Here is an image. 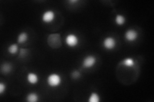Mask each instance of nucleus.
Wrapping results in <instances>:
<instances>
[{
  "instance_id": "7",
  "label": "nucleus",
  "mask_w": 154,
  "mask_h": 102,
  "mask_svg": "<svg viewBox=\"0 0 154 102\" xmlns=\"http://www.w3.org/2000/svg\"><path fill=\"white\" fill-rule=\"evenodd\" d=\"M138 33L134 29H128L125 33L124 38L128 42H134L138 38Z\"/></svg>"
},
{
  "instance_id": "6",
  "label": "nucleus",
  "mask_w": 154,
  "mask_h": 102,
  "mask_svg": "<svg viewBox=\"0 0 154 102\" xmlns=\"http://www.w3.org/2000/svg\"><path fill=\"white\" fill-rule=\"evenodd\" d=\"M55 19V13L52 10H47L42 14L41 20L45 24H50Z\"/></svg>"
},
{
  "instance_id": "18",
  "label": "nucleus",
  "mask_w": 154,
  "mask_h": 102,
  "mask_svg": "<svg viewBox=\"0 0 154 102\" xmlns=\"http://www.w3.org/2000/svg\"><path fill=\"white\" fill-rule=\"evenodd\" d=\"M28 53V50L25 49V48H21L20 51H19V56L20 57H23L26 56Z\"/></svg>"
},
{
  "instance_id": "1",
  "label": "nucleus",
  "mask_w": 154,
  "mask_h": 102,
  "mask_svg": "<svg viewBox=\"0 0 154 102\" xmlns=\"http://www.w3.org/2000/svg\"><path fill=\"white\" fill-rule=\"evenodd\" d=\"M62 82L61 76L57 73H52L47 77L46 82L48 86L52 88H55L60 86Z\"/></svg>"
},
{
  "instance_id": "12",
  "label": "nucleus",
  "mask_w": 154,
  "mask_h": 102,
  "mask_svg": "<svg viewBox=\"0 0 154 102\" xmlns=\"http://www.w3.org/2000/svg\"><path fill=\"white\" fill-rule=\"evenodd\" d=\"M26 100L28 102H37L38 101V95L34 92H31L26 95Z\"/></svg>"
},
{
  "instance_id": "9",
  "label": "nucleus",
  "mask_w": 154,
  "mask_h": 102,
  "mask_svg": "<svg viewBox=\"0 0 154 102\" xmlns=\"http://www.w3.org/2000/svg\"><path fill=\"white\" fill-rule=\"evenodd\" d=\"M28 40V34L25 32L23 31L18 35L17 38V42L19 44H24Z\"/></svg>"
},
{
  "instance_id": "19",
  "label": "nucleus",
  "mask_w": 154,
  "mask_h": 102,
  "mask_svg": "<svg viewBox=\"0 0 154 102\" xmlns=\"http://www.w3.org/2000/svg\"><path fill=\"white\" fill-rule=\"evenodd\" d=\"M78 2H79V1H78V0H69V3H71V4L77 3Z\"/></svg>"
},
{
  "instance_id": "5",
  "label": "nucleus",
  "mask_w": 154,
  "mask_h": 102,
  "mask_svg": "<svg viewBox=\"0 0 154 102\" xmlns=\"http://www.w3.org/2000/svg\"><path fill=\"white\" fill-rule=\"evenodd\" d=\"M116 40L113 36L105 37L102 42V46L107 51L113 50L116 47Z\"/></svg>"
},
{
  "instance_id": "17",
  "label": "nucleus",
  "mask_w": 154,
  "mask_h": 102,
  "mask_svg": "<svg viewBox=\"0 0 154 102\" xmlns=\"http://www.w3.org/2000/svg\"><path fill=\"white\" fill-rule=\"evenodd\" d=\"M7 89L6 84H4L3 82H0V95H2L5 92Z\"/></svg>"
},
{
  "instance_id": "14",
  "label": "nucleus",
  "mask_w": 154,
  "mask_h": 102,
  "mask_svg": "<svg viewBox=\"0 0 154 102\" xmlns=\"http://www.w3.org/2000/svg\"><path fill=\"white\" fill-rule=\"evenodd\" d=\"M88 101L89 102H99L100 101V96L98 93L92 92L89 95Z\"/></svg>"
},
{
  "instance_id": "13",
  "label": "nucleus",
  "mask_w": 154,
  "mask_h": 102,
  "mask_svg": "<svg viewBox=\"0 0 154 102\" xmlns=\"http://www.w3.org/2000/svg\"><path fill=\"white\" fill-rule=\"evenodd\" d=\"M7 51L10 54L14 55L19 52V47L17 43H12L7 48Z\"/></svg>"
},
{
  "instance_id": "8",
  "label": "nucleus",
  "mask_w": 154,
  "mask_h": 102,
  "mask_svg": "<svg viewBox=\"0 0 154 102\" xmlns=\"http://www.w3.org/2000/svg\"><path fill=\"white\" fill-rule=\"evenodd\" d=\"M26 80L31 85L36 84L38 82V76L35 73L29 72L26 75Z\"/></svg>"
},
{
  "instance_id": "4",
  "label": "nucleus",
  "mask_w": 154,
  "mask_h": 102,
  "mask_svg": "<svg viewBox=\"0 0 154 102\" xmlns=\"http://www.w3.org/2000/svg\"><path fill=\"white\" fill-rule=\"evenodd\" d=\"M96 57L93 55H87L82 60V66L84 69H90L96 65Z\"/></svg>"
},
{
  "instance_id": "15",
  "label": "nucleus",
  "mask_w": 154,
  "mask_h": 102,
  "mask_svg": "<svg viewBox=\"0 0 154 102\" xmlns=\"http://www.w3.org/2000/svg\"><path fill=\"white\" fill-rule=\"evenodd\" d=\"M12 69V66L9 63H4L2 66V72L4 74H7L8 73L11 72Z\"/></svg>"
},
{
  "instance_id": "16",
  "label": "nucleus",
  "mask_w": 154,
  "mask_h": 102,
  "mask_svg": "<svg viewBox=\"0 0 154 102\" xmlns=\"http://www.w3.org/2000/svg\"><path fill=\"white\" fill-rule=\"evenodd\" d=\"M71 75V77L73 79H78L80 78V76H81L80 72L78 70H75L72 71Z\"/></svg>"
},
{
  "instance_id": "11",
  "label": "nucleus",
  "mask_w": 154,
  "mask_h": 102,
  "mask_svg": "<svg viewBox=\"0 0 154 102\" xmlns=\"http://www.w3.org/2000/svg\"><path fill=\"white\" fill-rule=\"evenodd\" d=\"M114 21L118 26H122L123 24H125V22H126V18H125V17L123 15H122V14L118 13L116 16Z\"/></svg>"
},
{
  "instance_id": "2",
  "label": "nucleus",
  "mask_w": 154,
  "mask_h": 102,
  "mask_svg": "<svg viewBox=\"0 0 154 102\" xmlns=\"http://www.w3.org/2000/svg\"><path fill=\"white\" fill-rule=\"evenodd\" d=\"M47 43L53 48H58L62 45L60 35L59 33H52L48 36Z\"/></svg>"
},
{
  "instance_id": "10",
  "label": "nucleus",
  "mask_w": 154,
  "mask_h": 102,
  "mask_svg": "<svg viewBox=\"0 0 154 102\" xmlns=\"http://www.w3.org/2000/svg\"><path fill=\"white\" fill-rule=\"evenodd\" d=\"M120 64L122 65L123 66H125V67L132 68L136 65V61L132 57H126L120 63Z\"/></svg>"
},
{
  "instance_id": "3",
  "label": "nucleus",
  "mask_w": 154,
  "mask_h": 102,
  "mask_svg": "<svg viewBox=\"0 0 154 102\" xmlns=\"http://www.w3.org/2000/svg\"><path fill=\"white\" fill-rule=\"evenodd\" d=\"M65 42L67 46L70 48H75L79 44L80 40L79 36L75 34L69 33L65 38Z\"/></svg>"
}]
</instances>
